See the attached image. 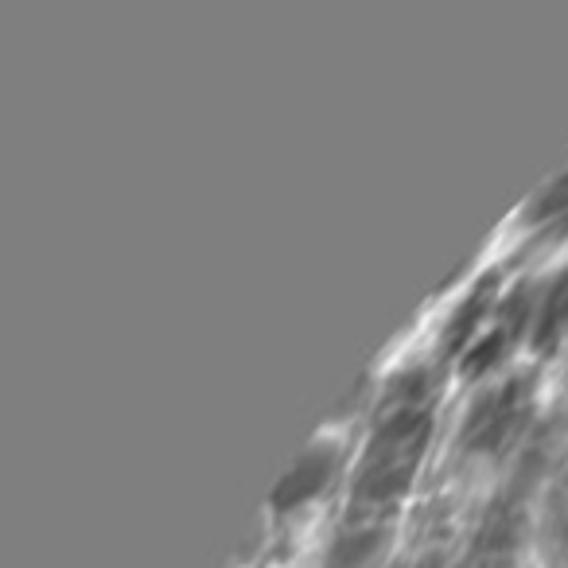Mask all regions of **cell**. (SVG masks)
<instances>
[{
    "label": "cell",
    "instance_id": "cell-3",
    "mask_svg": "<svg viewBox=\"0 0 568 568\" xmlns=\"http://www.w3.org/2000/svg\"><path fill=\"white\" fill-rule=\"evenodd\" d=\"M347 479V448L332 436H320L304 448V456L293 464V471L284 475L281 487L273 490L268 503V521L281 529H293L296 521H304L312 510L327 503L335 490Z\"/></svg>",
    "mask_w": 568,
    "mask_h": 568
},
{
    "label": "cell",
    "instance_id": "cell-1",
    "mask_svg": "<svg viewBox=\"0 0 568 568\" xmlns=\"http://www.w3.org/2000/svg\"><path fill=\"white\" fill-rule=\"evenodd\" d=\"M433 448V378L405 374L386 394L374 433L347 475L351 518L389 521Z\"/></svg>",
    "mask_w": 568,
    "mask_h": 568
},
{
    "label": "cell",
    "instance_id": "cell-4",
    "mask_svg": "<svg viewBox=\"0 0 568 568\" xmlns=\"http://www.w3.org/2000/svg\"><path fill=\"white\" fill-rule=\"evenodd\" d=\"M568 347V265L537 284L534 324H529V351L537 358H552Z\"/></svg>",
    "mask_w": 568,
    "mask_h": 568
},
{
    "label": "cell",
    "instance_id": "cell-5",
    "mask_svg": "<svg viewBox=\"0 0 568 568\" xmlns=\"http://www.w3.org/2000/svg\"><path fill=\"white\" fill-rule=\"evenodd\" d=\"M560 389H565V402H568V363H565V382H560Z\"/></svg>",
    "mask_w": 568,
    "mask_h": 568
},
{
    "label": "cell",
    "instance_id": "cell-2",
    "mask_svg": "<svg viewBox=\"0 0 568 568\" xmlns=\"http://www.w3.org/2000/svg\"><path fill=\"white\" fill-rule=\"evenodd\" d=\"M534 428V378L506 374L475 394L459 425V456L475 464H495L514 452Z\"/></svg>",
    "mask_w": 568,
    "mask_h": 568
}]
</instances>
